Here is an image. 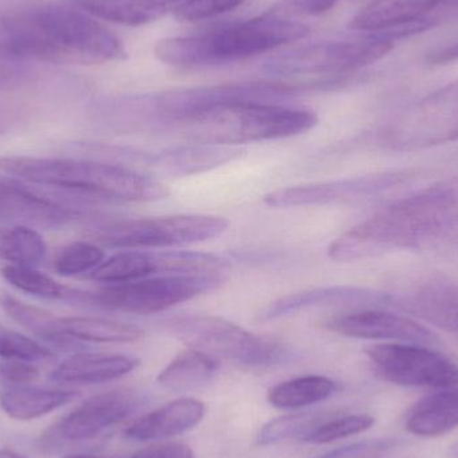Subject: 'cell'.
I'll return each instance as SVG.
<instances>
[{
    "label": "cell",
    "instance_id": "1",
    "mask_svg": "<svg viewBox=\"0 0 458 458\" xmlns=\"http://www.w3.org/2000/svg\"><path fill=\"white\" fill-rule=\"evenodd\" d=\"M0 54L13 61L98 64L125 55L120 38L66 0H21L0 13Z\"/></svg>",
    "mask_w": 458,
    "mask_h": 458
},
{
    "label": "cell",
    "instance_id": "2",
    "mask_svg": "<svg viewBox=\"0 0 458 458\" xmlns=\"http://www.w3.org/2000/svg\"><path fill=\"white\" fill-rule=\"evenodd\" d=\"M458 231V176L397 201L328 245L334 261H357L392 250L427 247Z\"/></svg>",
    "mask_w": 458,
    "mask_h": 458
},
{
    "label": "cell",
    "instance_id": "3",
    "mask_svg": "<svg viewBox=\"0 0 458 458\" xmlns=\"http://www.w3.org/2000/svg\"><path fill=\"white\" fill-rule=\"evenodd\" d=\"M0 169L21 182L101 200L148 203L171 195L155 177L93 158L5 156Z\"/></svg>",
    "mask_w": 458,
    "mask_h": 458
},
{
    "label": "cell",
    "instance_id": "4",
    "mask_svg": "<svg viewBox=\"0 0 458 458\" xmlns=\"http://www.w3.org/2000/svg\"><path fill=\"white\" fill-rule=\"evenodd\" d=\"M327 88L325 83H288L280 81H250L165 91L155 96L139 97L123 106V117L113 123L144 129L182 128L201 115L225 105L263 102L291 98L311 89Z\"/></svg>",
    "mask_w": 458,
    "mask_h": 458
},
{
    "label": "cell",
    "instance_id": "5",
    "mask_svg": "<svg viewBox=\"0 0 458 458\" xmlns=\"http://www.w3.org/2000/svg\"><path fill=\"white\" fill-rule=\"evenodd\" d=\"M309 34L303 23L271 13L203 34L166 38L157 43L155 54L169 66H222L275 50Z\"/></svg>",
    "mask_w": 458,
    "mask_h": 458
},
{
    "label": "cell",
    "instance_id": "6",
    "mask_svg": "<svg viewBox=\"0 0 458 458\" xmlns=\"http://www.w3.org/2000/svg\"><path fill=\"white\" fill-rule=\"evenodd\" d=\"M317 123L318 115L310 110L242 102L216 107L182 129L191 142L239 147L298 136Z\"/></svg>",
    "mask_w": 458,
    "mask_h": 458
},
{
    "label": "cell",
    "instance_id": "7",
    "mask_svg": "<svg viewBox=\"0 0 458 458\" xmlns=\"http://www.w3.org/2000/svg\"><path fill=\"white\" fill-rule=\"evenodd\" d=\"M161 326L191 349L242 368H272L287 355V350L276 339L250 333L215 315H180L163 320Z\"/></svg>",
    "mask_w": 458,
    "mask_h": 458
},
{
    "label": "cell",
    "instance_id": "8",
    "mask_svg": "<svg viewBox=\"0 0 458 458\" xmlns=\"http://www.w3.org/2000/svg\"><path fill=\"white\" fill-rule=\"evenodd\" d=\"M228 275H157L88 293V306L134 315L165 311L225 284Z\"/></svg>",
    "mask_w": 458,
    "mask_h": 458
},
{
    "label": "cell",
    "instance_id": "9",
    "mask_svg": "<svg viewBox=\"0 0 458 458\" xmlns=\"http://www.w3.org/2000/svg\"><path fill=\"white\" fill-rule=\"evenodd\" d=\"M394 38L373 34L352 40L303 46L268 59L264 70L272 75H328L336 82L381 61L394 47Z\"/></svg>",
    "mask_w": 458,
    "mask_h": 458
},
{
    "label": "cell",
    "instance_id": "10",
    "mask_svg": "<svg viewBox=\"0 0 458 458\" xmlns=\"http://www.w3.org/2000/svg\"><path fill=\"white\" fill-rule=\"evenodd\" d=\"M229 227L225 217L174 215L152 219H126L89 228L96 244L118 250H148L195 244L222 236Z\"/></svg>",
    "mask_w": 458,
    "mask_h": 458
},
{
    "label": "cell",
    "instance_id": "11",
    "mask_svg": "<svg viewBox=\"0 0 458 458\" xmlns=\"http://www.w3.org/2000/svg\"><path fill=\"white\" fill-rule=\"evenodd\" d=\"M458 140V80L403 110L382 133L397 152H413Z\"/></svg>",
    "mask_w": 458,
    "mask_h": 458
},
{
    "label": "cell",
    "instance_id": "12",
    "mask_svg": "<svg viewBox=\"0 0 458 458\" xmlns=\"http://www.w3.org/2000/svg\"><path fill=\"white\" fill-rule=\"evenodd\" d=\"M366 355L376 373L398 386L448 389L458 386V363L428 346L414 344H378Z\"/></svg>",
    "mask_w": 458,
    "mask_h": 458
},
{
    "label": "cell",
    "instance_id": "13",
    "mask_svg": "<svg viewBox=\"0 0 458 458\" xmlns=\"http://www.w3.org/2000/svg\"><path fill=\"white\" fill-rule=\"evenodd\" d=\"M417 171H394L384 174L350 177L336 182H317L284 188L264 196V204L271 208L328 206L360 199L376 198L393 188L405 184L416 176Z\"/></svg>",
    "mask_w": 458,
    "mask_h": 458
},
{
    "label": "cell",
    "instance_id": "14",
    "mask_svg": "<svg viewBox=\"0 0 458 458\" xmlns=\"http://www.w3.org/2000/svg\"><path fill=\"white\" fill-rule=\"evenodd\" d=\"M140 405L141 395L133 390H110L94 395L54 425L43 441L47 448H58L62 444L91 440L133 416Z\"/></svg>",
    "mask_w": 458,
    "mask_h": 458
},
{
    "label": "cell",
    "instance_id": "15",
    "mask_svg": "<svg viewBox=\"0 0 458 458\" xmlns=\"http://www.w3.org/2000/svg\"><path fill=\"white\" fill-rule=\"evenodd\" d=\"M323 328L349 338L392 341L433 346L440 344L433 331L411 318L384 309H357L333 315L322 322Z\"/></svg>",
    "mask_w": 458,
    "mask_h": 458
},
{
    "label": "cell",
    "instance_id": "16",
    "mask_svg": "<svg viewBox=\"0 0 458 458\" xmlns=\"http://www.w3.org/2000/svg\"><path fill=\"white\" fill-rule=\"evenodd\" d=\"M85 212L67 206L10 177H0V222L37 229L66 227Z\"/></svg>",
    "mask_w": 458,
    "mask_h": 458
},
{
    "label": "cell",
    "instance_id": "17",
    "mask_svg": "<svg viewBox=\"0 0 458 458\" xmlns=\"http://www.w3.org/2000/svg\"><path fill=\"white\" fill-rule=\"evenodd\" d=\"M448 0H373L352 19L355 31L386 34L398 39L435 24L430 13Z\"/></svg>",
    "mask_w": 458,
    "mask_h": 458
},
{
    "label": "cell",
    "instance_id": "18",
    "mask_svg": "<svg viewBox=\"0 0 458 458\" xmlns=\"http://www.w3.org/2000/svg\"><path fill=\"white\" fill-rule=\"evenodd\" d=\"M393 293H381L355 285H330L301 291L272 301L260 312L259 319L275 320L303 310L318 307H347V309H393Z\"/></svg>",
    "mask_w": 458,
    "mask_h": 458
},
{
    "label": "cell",
    "instance_id": "19",
    "mask_svg": "<svg viewBox=\"0 0 458 458\" xmlns=\"http://www.w3.org/2000/svg\"><path fill=\"white\" fill-rule=\"evenodd\" d=\"M244 149L228 145L191 144L166 148L150 155L148 176L180 177L196 176L225 165L242 157Z\"/></svg>",
    "mask_w": 458,
    "mask_h": 458
},
{
    "label": "cell",
    "instance_id": "20",
    "mask_svg": "<svg viewBox=\"0 0 458 458\" xmlns=\"http://www.w3.org/2000/svg\"><path fill=\"white\" fill-rule=\"evenodd\" d=\"M206 405L195 398H180L136 420L125 429L133 441H158L176 437L200 424Z\"/></svg>",
    "mask_w": 458,
    "mask_h": 458
},
{
    "label": "cell",
    "instance_id": "21",
    "mask_svg": "<svg viewBox=\"0 0 458 458\" xmlns=\"http://www.w3.org/2000/svg\"><path fill=\"white\" fill-rule=\"evenodd\" d=\"M139 365L140 360L131 355L80 352L59 363L50 378L58 384H102L126 376Z\"/></svg>",
    "mask_w": 458,
    "mask_h": 458
},
{
    "label": "cell",
    "instance_id": "22",
    "mask_svg": "<svg viewBox=\"0 0 458 458\" xmlns=\"http://www.w3.org/2000/svg\"><path fill=\"white\" fill-rule=\"evenodd\" d=\"M96 19L121 26H144L165 16L182 0H66Z\"/></svg>",
    "mask_w": 458,
    "mask_h": 458
},
{
    "label": "cell",
    "instance_id": "23",
    "mask_svg": "<svg viewBox=\"0 0 458 458\" xmlns=\"http://www.w3.org/2000/svg\"><path fill=\"white\" fill-rule=\"evenodd\" d=\"M72 390L50 389L35 385L0 386V408L11 419L31 421L53 413L74 400Z\"/></svg>",
    "mask_w": 458,
    "mask_h": 458
},
{
    "label": "cell",
    "instance_id": "24",
    "mask_svg": "<svg viewBox=\"0 0 458 458\" xmlns=\"http://www.w3.org/2000/svg\"><path fill=\"white\" fill-rule=\"evenodd\" d=\"M458 427V386L420 401L406 420V429L421 437H437Z\"/></svg>",
    "mask_w": 458,
    "mask_h": 458
},
{
    "label": "cell",
    "instance_id": "25",
    "mask_svg": "<svg viewBox=\"0 0 458 458\" xmlns=\"http://www.w3.org/2000/svg\"><path fill=\"white\" fill-rule=\"evenodd\" d=\"M0 307L13 322L39 336L53 352L55 349L75 352L83 347L82 342L64 335L59 330V318L46 310L24 303L7 293H0Z\"/></svg>",
    "mask_w": 458,
    "mask_h": 458
},
{
    "label": "cell",
    "instance_id": "26",
    "mask_svg": "<svg viewBox=\"0 0 458 458\" xmlns=\"http://www.w3.org/2000/svg\"><path fill=\"white\" fill-rule=\"evenodd\" d=\"M164 275L163 255L158 250H125L102 261L89 277L105 284L133 282Z\"/></svg>",
    "mask_w": 458,
    "mask_h": 458
},
{
    "label": "cell",
    "instance_id": "27",
    "mask_svg": "<svg viewBox=\"0 0 458 458\" xmlns=\"http://www.w3.org/2000/svg\"><path fill=\"white\" fill-rule=\"evenodd\" d=\"M219 370L216 358L200 350L180 352L158 374L157 382L172 392H188L208 384Z\"/></svg>",
    "mask_w": 458,
    "mask_h": 458
},
{
    "label": "cell",
    "instance_id": "28",
    "mask_svg": "<svg viewBox=\"0 0 458 458\" xmlns=\"http://www.w3.org/2000/svg\"><path fill=\"white\" fill-rule=\"evenodd\" d=\"M59 330L78 342L133 344L144 336L141 328L120 320L93 317L59 318Z\"/></svg>",
    "mask_w": 458,
    "mask_h": 458
},
{
    "label": "cell",
    "instance_id": "29",
    "mask_svg": "<svg viewBox=\"0 0 458 458\" xmlns=\"http://www.w3.org/2000/svg\"><path fill=\"white\" fill-rule=\"evenodd\" d=\"M2 276L21 293L48 301H67V303L85 304L88 291L75 290L55 282L53 277L35 269V267H3Z\"/></svg>",
    "mask_w": 458,
    "mask_h": 458
},
{
    "label": "cell",
    "instance_id": "30",
    "mask_svg": "<svg viewBox=\"0 0 458 458\" xmlns=\"http://www.w3.org/2000/svg\"><path fill=\"white\" fill-rule=\"evenodd\" d=\"M335 390V382L327 377H299L276 385L268 393V401L275 408L293 411L322 403L330 398Z\"/></svg>",
    "mask_w": 458,
    "mask_h": 458
},
{
    "label": "cell",
    "instance_id": "31",
    "mask_svg": "<svg viewBox=\"0 0 458 458\" xmlns=\"http://www.w3.org/2000/svg\"><path fill=\"white\" fill-rule=\"evenodd\" d=\"M331 416L326 411H301L272 420L256 436L258 445H276L291 440L306 441Z\"/></svg>",
    "mask_w": 458,
    "mask_h": 458
},
{
    "label": "cell",
    "instance_id": "32",
    "mask_svg": "<svg viewBox=\"0 0 458 458\" xmlns=\"http://www.w3.org/2000/svg\"><path fill=\"white\" fill-rule=\"evenodd\" d=\"M46 253L47 245L37 229L24 225L0 228V260L10 266L37 267Z\"/></svg>",
    "mask_w": 458,
    "mask_h": 458
},
{
    "label": "cell",
    "instance_id": "33",
    "mask_svg": "<svg viewBox=\"0 0 458 458\" xmlns=\"http://www.w3.org/2000/svg\"><path fill=\"white\" fill-rule=\"evenodd\" d=\"M105 253L96 242H77L59 250L54 259V271L61 276H77L90 274L102 261Z\"/></svg>",
    "mask_w": 458,
    "mask_h": 458
},
{
    "label": "cell",
    "instance_id": "34",
    "mask_svg": "<svg viewBox=\"0 0 458 458\" xmlns=\"http://www.w3.org/2000/svg\"><path fill=\"white\" fill-rule=\"evenodd\" d=\"M54 357V352L46 344L23 335L18 331L0 326V358L2 360L40 362Z\"/></svg>",
    "mask_w": 458,
    "mask_h": 458
},
{
    "label": "cell",
    "instance_id": "35",
    "mask_svg": "<svg viewBox=\"0 0 458 458\" xmlns=\"http://www.w3.org/2000/svg\"><path fill=\"white\" fill-rule=\"evenodd\" d=\"M374 422L376 420L369 414L331 417L307 438L306 443L322 445V444H330L342 440V438L352 437V436L360 435V433L370 429Z\"/></svg>",
    "mask_w": 458,
    "mask_h": 458
},
{
    "label": "cell",
    "instance_id": "36",
    "mask_svg": "<svg viewBox=\"0 0 458 458\" xmlns=\"http://www.w3.org/2000/svg\"><path fill=\"white\" fill-rule=\"evenodd\" d=\"M244 2L245 0H182L174 8V15L179 21L193 23L231 13Z\"/></svg>",
    "mask_w": 458,
    "mask_h": 458
},
{
    "label": "cell",
    "instance_id": "37",
    "mask_svg": "<svg viewBox=\"0 0 458 458\" xmlns=\"http://www.w3.org/2000/svg\"><path fill=\"white\" fill-rule=\"evenodd\" d=\"M39 378V371L34 363L23 360H0V386L34 384Z\"/></svg>",
    "mask_w": 458,
    "mask_h": 458
},
{
    "label": "cell",
    "instance_id": "38",
    "mask_svg": "<svg viewBox=\"0 0 458 458\" xmlns=\"http://www.w3.org/2000/svg\"><path fill=\"white\" fill-rule=\"evenodd\" d=\"M392 441L387 440H370L362 441V443L350 444V445L342 446V448L333 449L327 454H320L315 458H366L377 456L382 452L392 448Z\"/></svg>",
    "mask_w": 458,
    "mask_h": 458
},
{
    "label": "cell",
    "instance_id": "39",
    "mask_svg": "<svg viewBox=\"0 0 458 458\" xmlns=\"http://www.w3.org/2000/svg\"><path fill=\"white\" fill-rule=\"evenodd\" d=\"M131 458H195V454L187 444L163 443L141 449Z\"/></svg>",
    "mask_w": 458,
    "mask_h": 458
},
{
    "label": "cell",
    "instance_id": "40",
    "mask_svg": "<svg viewBox=\"0 0 458 458\" xmlns=\"http://www.w3.org/2000/svg\"><path fill=\"white\" fill-rule=\"evenodd\" d=\"M15 64L16 61L7 58V56L0 59V89L13 85L21 77V72L16 69Z\"/></svg>",
    "mask_w": 458,
    "mask_h": 458
},
{
    "label": "cell",
    "instance_id": "41",
    "mask_svg": "<svg viewBox=\"0 0 458 458\" xmlns=\"http://www.w3.org/2000/svg\"><path fill=\"white\" fill-rule=\"evenodd\" d=\"M336 0H293V5L301 13L319 15V13L331 10Z\"/></svg>",
    "mask_w": 458,
    "mask_h": 458
},
{
    "label": "cell",
    "instance_id": "42",
    "mask_svg": "<svg viewBox=\"0 0 458 458\" xmlns=\"http://www.w3.org/2000/svg\"><path fill=\"white\" fill-rule=\"evenodd\" d=\"M458 59V42L451 46H444L432 51L428 56V61L433 64H446Z\"/></svg>",
    "mask_w": 458,
    "mask_h": 458
},
{
    "label": "cell",
    "instance_id": "43",
    "mask_svg": "<svg viewBox=\"0 0 458 458\" xmlns=\"http://www.w3.org/2000/svg\"><path fill=\"white\" fill-rule=\"evenodd\" d=\"M11 125H13V117L10 113L0 110V136L10 131Z\"/></svg>",
    "mask_w": 458,
    "mask_h": 458
},
{
    "label": "cell",
    "instance_id": "44",
    "mask_svg": "<svg viewBox=\"0 0 458 458\" xmlns=\"http://www.w3.org/2000/svg\"><path fill=\"white\" fill-rule=\"evenodd\" d=\"M441 10L445 11L448 15L449 13L458 15V0H448V2L441 7Z\"/></svg>",
    "mask_w": 458,
    "mask_h": 458
},
{
    "label": "cell",
    "instance_id": "45",
    "mask_svg": "<svg viewBox=\"0 0 458 458\" xmlns=\"http://www.w3.org/2000/svg\"><path fill=\"white\" fill-rule=\"evenodd\" d=\"M0 458H27L23 454H18L15 451H10V449H2L0 451Z\"/></svg>",
    "mask_w": 458,
    "mask_h": 458
},
{
    "label": "cell",
    "instance_id": "46",
    "mask_svg": "<svg viewBox=\"0 0 458 458\" xmlns=\"http://www.w3.org/2000/svg\"><path fill=\"white\" fill-rule=\"evenodd\" d=\"M62 458H104L96 456H88V454H67V456Z\"/></svg>",
    "mask_w": 458,
    "mask_h": 458
},
{
    "label": "cell",
    "instance_id": "47",
    "mask_svg": "<svg viewBox=\"0 0 458 458\" xmlns=\"http://www.w3.org/2000/svg\"><path fill=\"white\" fill-rule=\"evenodd\" d=\"M454 454H457V456H458V443L456 444V445H454Z\"/></svg>",
    "mask_w": 458,
    "mask_h": 458
},
{
    "label": "cell",
    "instance_id": "48",
    "mask_svg": "<svg viewBox=\"0 0 458 458\" xmlns=\"http://www.w3.org/2000/svg\"><path fill=\"white\" fill-rule=\"evenodd\" d=\"M4 58V55H3V54H0V59H3Z\"/></svg>",
    "mask_w": 458,
    "mask_h": 458
}]
</instances>
